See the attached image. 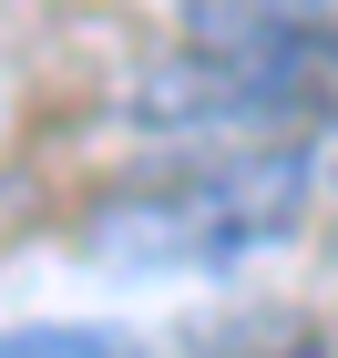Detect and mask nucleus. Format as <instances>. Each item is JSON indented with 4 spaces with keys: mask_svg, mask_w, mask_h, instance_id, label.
<instances>
[{
    "mask_svg": "<svg viewBox=\"0 0 338 358\" xmlns=\"http://www.w3.org/2000/svg\"><path fill=\"white\" fill-rule=\"evenodd\" d=\"M318 205V154L297 134H256L236 154H195L174 174L103 194L83 215L92 266H134V276H195V266H246V256L287 246Z\"/></svg>",
    "mask_w": 338,
    "mask_h": 358,
    "instance_id": "f257e3e1",
    "label": "nucleus"
},
{
    "mask_svg": "<svg viewBox=\"0 0 338 358\" xmlns=\"http://www.w3.org/2000/svg\"><path fill=\"white\" fill-rule=\"evenodd\" d=\"M318 52H256V41H195V52H164L123 92L143 134H277L318 103Z\"/></svg>",
    "mask_w": 338,
    "mask_h": 358,
    "instance_id": "f03ea898",
    "label": "nucleus"
},
{
    "mask_svg": "<svg viewBox=\"0 0 338 358\" xmlns=\"http://www.w3.org/2000/svg\"><path fill=\"white\" fill-rule=\"evenodd\" d=\"M0 358H143L113 328H0Z\"/></svg>",
    "mask_w": 338,
    "mask_h": 358,
    "instance_id": "7ed1b4c3",
    "label": "nucleus"
}]
</instances>
